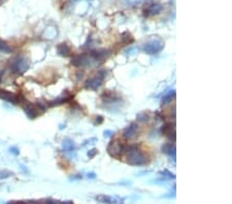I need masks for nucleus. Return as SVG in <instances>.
Returning <instances> with one entry per match:
<instances>
[{"mask_svg": "<svg viewBox=\"0 0 232 204\" xmlns=\"http://www.w3.org/2000/svg\"><path fill=\"white\" fill-rule=\"evenodd\" d=\"M125 149L126 146L124 144L120 143L119 141H113V142H110L108 144L107 146V152L108 154L111 156V157H119L121 156L123 153L125 152Z\"/></svg>", "mask_w": 232, "mask_h": 204, "instance_id": "obj_6", "label": "nucleus"}, {"mask_svg": "<svg viewBox=\"0 0 232 204\" xmlns=\"http://www.w3.org/2000/svg\"><path fill=\"white\" fill-rule=\"evenodd\" d=\"M107 71L106 69H101L97 72V74L92 76L85 82V88L88 90H97L104 82V78H106Z\"/></svg>", "mask_w": 232, "mask_h": 204, "instance_id": "obj_3", "label": "nucleus"}, {"mask_svg": "<svg viewBox=\"0 0 232 204\" xmlns=\"http://www.w3.org/2000/svg\"><path fill=\"white\" fill-rule=\"evenodd\" d=\"M89 55L92 59L93 64H100L103 63L105 59L108 58L110 53L108 50H97V51H92Z\"/></svg>", "mask_w": 232, "mask_h": 204, "instance_id": "obj_5", "label": "nucleus"}, {"mask_svg": "<svg viewBox=\"0 0 232 204\" xmlns=\"http://www.w3.org/2000/svg\"><path fill=\"white\" fill-rule=\"evenodd\" d=\"M13 175V172H10V171H7V170H0V179H4V178H7V177H10Z\"/></svg>", "mask_w": 232, "mask_h": 204, "instance_id": "obj_17", "label": "nucleus"}, {"mask_svg": "<svg viewBox=\"0 0 232 204\" xmlns=\"http://www.w3.org/2000/svg\"><path fill=\"white\" fill-rule=\"evenodd\" d=\"M162 10V5L159 3H153L146 10V14L148 16H153V14H156L159 11Z\"/></svg>", "mask_w": 232, "mask_h": 204, "instance_id": "obj_11", "label": "nucleus"}, {"mask_svg": "<svg viewBox=\"0 0 232 204\" xmlns=\"http://www.w3.org/2000/svg\"><path fill=\"white\" fill-rule=\"evenodd\" d=\"M57 52L58 54L63 56V57H67V56L70 54V48L68 46V44L61 43L57 46Z\"/></svg>", "mask_w": 232, "mask_h": 204, "instance_id": "obj_13", "label": "nucleus"}, {"mask_svg": "<svg viewBox=\"0 0 232 204\" xmlns=\"http://www.w3.org/2000/svg\"><path fill=\"white\" fill-rule=\"evenodd\" d=\"M162 152L168 156H173L175 155V146L173 143H165L162 146Z\"/></svg>", "mask_w": 232, "mask_h": 204, "instance_id": "obj_12", "label": "nucleus"}, {"mask_svg": "<svg viewBox=\"0 0 232 204\" xmlns=\"http://www.w3.org/2000/svg\"><path fill=\"white\" fill-rule=\"evenodd\" d=\"M10 152L13 154V155H19V150H18V147H16V146H11L10 149Z\"/></svg>", "mask_w": 232, "mask_h": 204, "instance_id": "obj_20", "label": "nucleus"}, {"mask_svg": "<svg viewBox=\"0 0 232 204\" xmlns=\"http://www.w3.org/2000/svg\"><path fill=\"white\" fill-rule=\"evenodd\" d=\"M137 118H138V121H139V122H148V121H149V116L146 114V112L139 114L138 116H137Z\"/></svg>", "mask_w": 232, "mask_h": 204, "instance_id": "obj_19", "label": "nucleus"}, {"mask_svg": "<svg viewBox=\"0 0 232 204\" xmlns=\"http://www.w3.org/2000/svg\"><path fill=\"white\" fill-rule=\"evenodd\" d=\"M29 66H30V63H29L28 59L22 55H18L10 61V69L11 72L16 73V74H23L29 68Z\"/></svg>", "mask_w": 232, "mask_h": 204, "instance_id": "obj_2", "label": "nucleus"}, {"mask_svg": "<svg viewBox=\"0 0 232 204\" xmlns=\"http://www.w3.org/2000/svg\"><path fill=\"white\" fill-rule=\"evenodd\" d=\"M96 154H97V150H90V152L88 153V156H89L90 158H93Z\"/></svg>", "mask_w": 232, "mask_h": 204, "instance_id": "obj_21", "label": "nucleus"}, {"mask_svg": "<svg viewBox=\"0 0 232 204\" xmlns=\"http://www.w3.org/2000/svg\"><path fill=\"white\" fill-rule=\"evenodd\" d=\"M137 132H138V127H137L135 123H132L124 129L123 136H124L126 139H133V138L136 137Z\"/></svg>", "mask_w": 232, "mask_h": 204, "instance_id": "obj_8", "label": "nucleus"}, {"mask_svg": "<svg viewBox=\"0 0 232 204\" xmlns=\"http://www.w3.org/2000/svg\"><path fill=\"white\" fill-rule=\"evenodd\" d=\"M63 149L65 152H72V150H74V143H73L71 140L67 139L63 142Z\"/></svg>", "mask_w": 232, "mask_h": 204, "instance_id": "obj_15", "label": "nucleus"}, {"mask_svg": "<svg viewBox=\"0 0 232 204\" xmlns=\"http://www.w3.org/2000/svg\"><path fill=\"white\" fill-rule=\"evenodd\" d=\"M174 96H175V92H174V91H170V92H168L167 94H165V95H164L163 100H162L163 103H164V104H166V103L170 102Z\"/></svg>", "mask_w": 232, "mask_h": 204, "instance_id": "obj_16", "label": "nucleus"}, {"mask_svg": "<svg viewBox=\"0 0 232 204\" xmlns=\"http://www.w3.org/2000/svg\"><path fill=\"white\" fill-rule=\"evenodd\" d=\"M162 132L163 134L166 136V137L170 138V139H175V128H174V124L172 123H168L165 124L162 128Z\"/></svg>", "mask_w": 232, "mask_h": 204, "instance_id": "obj_10", "label": "nucleus"}, {"mask_svg": "<svg viewBox=\"0 0 232 204\" xmlns=\"http://www.w3.org/2000/svg\"><path fill=\"white\" fill-rule=\"evenodd\" d=\"M24 112L26 114V116H27L29 119L33 120L35 119L37 116H39V110H38V108L36 107V105L35 104H30V103H26L24 105Z\"/></svg>", "mask_w": 232, "mask_h": 204, "instance_id": "obj_9", "label": "nucleus"}, {"mask_svg": "<svg viewBox=\"0 0 232 204\" xmlns=\"http://www.w3.org/2000/svg\"><path fill=\"white\" fill-rule=\"evenodd\" d=\"M8 204H39V202H36V201H13Z\"/></svg>", "mask_w": 232, "mask_h": 204, "instance_id": "obj_18", "label": "nucleus"}, {"mask_svg": "<svg viewBox=\"0 0 232 204\" xmlns=\"http://www.w3.org/2000/svg\"><path fill=\"white\" fill-rule=\"evenodd\" d=\"M0 98L3 99L4 101L11 103V104H18V103H20V101H21V99H20V97L18 95H14V94L4 90H0Z\"/></svg>", "mask_w": 232, "mask_h": 204, "instance_id": "obj_7", "label": "nucleus"}, {"mask_svg": "<svg viewBox=\"0 0 232 204\" xmlns=\"http://www.w3.org/2000/svg\"><path fill=\"white\" fill-rule=\"evenodd\" d=\"M125 159L128 164L134 166H142L148 163V158L137 144H131L125 149Z\"/></svg>", "mask_w": 232, "mask_h": 204, "instance_id": "obj_1", "label": "nucleus"}, {"mask_svg": "<svg viewBox=\"0 0 232 204\" xmlns=\"http://www.w3.org/2000/svg\"><path fill=\"white\" fill-rule=\"evenodd\" d=\"M0 52L5 53V54H7V53H13V48H11L7 42H5L4 40L0 39Z\"/></svg>", "mask_w": 232, "mask_h": 204, "instance_id": "obj_14", "label": "nucleus"}, {"mask_svg": "<svg viewBox=\"0 0 232 204\" xmlns=\"http://www.w3.org/2000/svg\"><path fill=\"white\" fill-rule=\"evenodd\" d=\"M163 48H164V44L162 41L158 39H153L143 44L142 51L149 55H154V54H158L159 52L162 51Z\"/></svg>", "mask_w": 232, "mask_h": 204, "instance_id": "obj_4", "label": "nucleus"}]
</instances>
